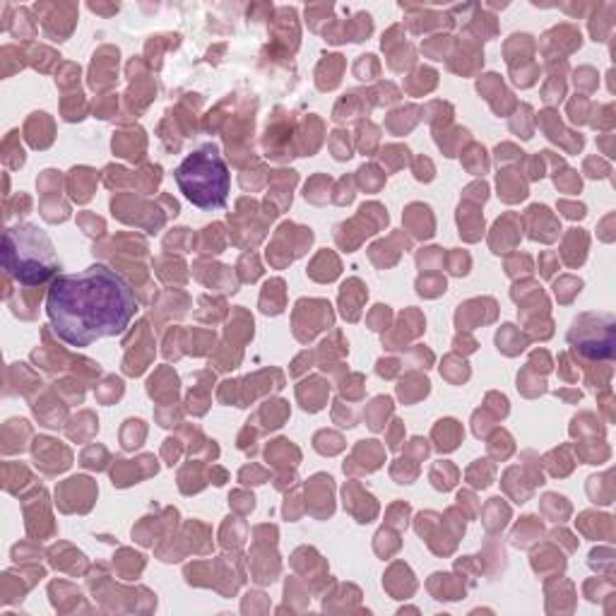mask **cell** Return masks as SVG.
<instances>
[{
    "instance_id": "obj_12",
    "label": "cell",
    "mask_w": 616,
    "mask_h": 616,
    "mask_svg": "<svg viewBox=\"0 0 616 616\" xmlns=\"http://www.w3.org/2000/svg\"><path fill=\"white\" fill-rule=\"evenodd\" d=\"M27 588L29 585H22L20 578H15V571L3 573V602L5 604H13L17 600H22V595H25Z\"/></svg>"
},
{
    "instance_id": "obj_9",
    "label": "cell",
    "mask_w": 616,
    "mask_h": 616,
    "mask_svg": "<svg viewBox=\"0 0 616 616\" xmlns=\"http://www.w3.org/2000/svg\"><path fill=\"white\" fill-rule=\"evenodd\" d=\"M92 181H94V176H92L90 169H75L73 176H70V193H73V198L78 203L90 200Z\"/></svg>"
},
{
    "instance_id": "obj_3",
    "label": "cell",
    "mask_w": 616,
    "mask_h": 616,
    "mask_svg": "<svg viewBox=\"0 0 616 616\" xmlns=\"http://www.w3.org/2000/svg\"><path fill=\"white\" fill-rule=\"evenodd\" d=\"M183 195L200 210L224 207L229 195V169L217 145H205L188 155L174 171Z\"/></svg>"
},
{
    "instance_id": "obj_8",
    "label": "cell",
    "mask_w": 616,
    "mask_h": 616,
    "mask_svg": "<svg viewBox=\"0 0 616 616\" xmlns=\"http://www.w3.org/2000/svg\"><path fill=\"white\" fill-rule=\"evenodd\" d=\"M3 162L8 169H20L25 164V152L20 147V133L10 131L3 140Z\"/></svg>"
},
{
    "instance_id": "obj_5",
    "label": "cell",
    "mask_w": 616,
    "mask_h": 616,
    "mask_svg": "<svg viewBox=\"0 0 616 616\" xmlns=\"http://www.w3.org/2000/svg\"><path fill=\"white\" fill-rule=\"evenodd\" d=\"M25 138L32 147L46 150L54 143V121L46 114H32L29 121L25 123Z\"/></svg>"
},
{
    "instance_id": "obj_11",
    "label": "cell",
    "mask_w": 616,
    "mask_h": 616,
    "mask_svg": "<svg viewBox=\"0 0 616 616\" xmlns=\"http://www.w3.org/2000/svg\"><path fill=\"white\" fill-rule=\"evenodd\" d=\"M356 284H359V279H351L342 286V313H344V318H349V320L359 318V303L363 298V289L354 296Z\"/></svg>"
},
{
    "instance_id": "obj_10",
    "label": "cell",
    "mask_w": 616,
    "mask_h": 616,
    "mask_svg": "<svg viewBox=\"0 0 616 616\" xmlns=\"http://www.w3.org/2000/svg\"><path fill=\"white\" fill-rule=\"evenodd\" d=\"M433 436H436L438 448L441 450H453L457 441H460V426H457V421H453V419H445L436 426Z\"/></svg>"
},
{
    "instance_id": "obj_14",
    "label": "cell",
    "mask_w": 616,
    "mask_h": 616,
    "mask_svg": "<svg viewBox=\"0 0 616 616\" xmlns=\"http://www.w3.org/2000/svg\"><path fill=\"white\" fill-rule=\"evenodd\" d=\"M20 56H22L20 46H3V78H10V75L25 66L20 61Z\"/></svg>"
},
{
    "instance_id": "obj_2",
    "label": "cell",
    "mask_w": 616,
    "mask_h": 616,
    "mask_svg": "<svg viewBox=\"0 0 616 616\" xmlns=\"http://www.w3.org/2000/svg\"><path fill=\"white\" fill-rule=\"evenodd\" d=\"M3 270L22 286L46 284L61 270L51 238L34 224H17L5 229Z\"/></svg>"
},
{
    "instance_id": "obj_16",
    "label": "cell",
    "mask_w": 616,
    "mask_h": 616,
    "mask_svg": "<svg viewBox=\"0 0 616 616\" xmlns=\"http://www.w3.org/2000/svg\"><path fill=\"white\" fill-rule=\"evenodd\" d=\"M29 207H32V200L27 195H15V198H8L5 200V222L13 219L15 215H27Z\"/></svg>"
},
{
    "instance_id": "obj_1",
    "label": "cell",
    "mask_w": 616,
    "mask_h": 616,
    "mask_svg": "<svg viewBox=\"0 0 616 616\" xmlns=\"http://www.w3.org/2000/svg\"><path fill=\"white\" fill-rule=\"evenodd\" d=\"M46 313L63 342L90 347L126 330L138 313V298L119 272L92 265L80 274H58L46 294Z\"/></svg>"
},
{
    "instance_id": "obj_6",
    "label": "cell",
    "mask_w": 616,
    "mask_h": 616,
    "mask_svg": "<svg viewBox=\"0 0 616 616\" xmlns=\"http://www.w3.org/2000/svg\"><path fill=\"white\" fill-rule=\"evenodd\" d=\"M32 436V429L25 419H10L3 424V453L13 455L25 448V441Z\"/></svg>"
},
{
    "instance_id": "obj_15",
    "label": "cell",
    "mask_w": 616,
    "mask_h": 616,
    "mask_svg": "<svg viewBox=\"0 0 616 616\" xmlns=\"http://www.w3.org/2000/svg\"><path fill=\"white\" fill-rule=\"evenodd\" d=\"M29 56H32V58H29V61H32V66L37 68V70H41V73H49L51 63L58 61V56L54 54V51L44 49V46H37V49H32V54H29Z\"/></svg>"
},
{
    "instance_id": "obj_20",
    "label": "cell",
    "mask_w": 616,
    "mask_h": 616,
    "mask_svg": "<svg viewBox=\"0 0 616 616\" xmlns=\"http://www.w3.org/2000/svg\"><path fill=\"white\" fill-rule=\"evenodd\" d=\"M68 70H70V73H78L80 68H75V66H68ZM68 82H75V80H73V78H70V75H68V78L63 80V82H58V85H61V87H68Z\"/></svg>"
},
{
    "instance_id": "obj_13",
    "label": "cell",
    "mask_w": 616,
    "mask_h": 616,
    "mask_svg": "<svg viewBox=\"0 0 616 616\" xmlns=\"http://www.w3.org/2000/svg\"><path fill=\"white\" fill-rule=\"evenodd\" d=\"M34 22L29 20V13L27 10H17L15 13V20L10 22V32H13L15 39H25V37H32L34 34Z\"/></svg>"
},
{
    "instance_id": "obj_17",
    "label": "cell",
    "mask_w": 616,
    "mask_h": 616,
    "mask_svg": "<svg viewBox=\"0 0 616 616\" xmlns=\"http://www.w3.org/2000/svg\"><path fill=\"white\" fill-rule=\"evenodd\" d=\"M41 215H44V219H49V222H63L68 217V207L58 200L51 203L49 198H44V203H41Z\"/></svg>"
},
{
    "instance_id": "obj_19",
    "label": "cell",
    "mask_w": 616,
    "mask_h": 616,
    "mask_svg": "<svg viewBox=\"0 0 616 616\" xmlns=\"http://www.w3.org/2000/svg\"><path fill=\"white\" fill-rule=\"evenodd\" d=\"M378 310H375V315L371 318V325L373 330H383V325H388V318H390V310L388 306H375Z\"/></svg>"
},
{
    "instance_id": "obj_4",
    "label": "cell",
    "mask_w": 616,
    "mask_h": 616,
    "mask_svg": "<svg viewBox=\"0 0 616 616\" xmlns=\"http://www.w3.org/2000/svg\"><path fill=\"white\" fill-rule=\"evenodd\" d=\"M32 453H34L37 465L44 469L46 474L63 472V469L70 465V450L58 445V441H54V438L39 436L37 441H34Z\"/></svg>"
},
{
    "instance_id": "obj_7",
    "label": "cell",
    "mask_w": 616,
    "mask_h": 616,
    "mask_svg": "<svg viewBox=\"0 0 616 616\" xmlns=\"http://www.w3.org/2000/svg\"><path fill=\"white\" fill-rule=\"evenodd\" d=\"M32 482V474L27 472V467H22L20 462H5L3 465V486L10 494L20 496L25 494V486Z\"/></svg>"
},
{
    "instance_id": "obj_18",
    "label": "cell",
    "mask_w": 616,
    "mask_h": 616,
    "mask_svg": "<svg viewBox=\"0 0 616 616\" xmlns=\"http://www.w3.org/2000/svg\"><path fill=\"white\" fill-rule=\"evenodd\" d=\"M58 186H61V176H58V171H44V174H41L39 191L44 193V195H51V193H56Z\"/></svg>"
}]
</instances>
